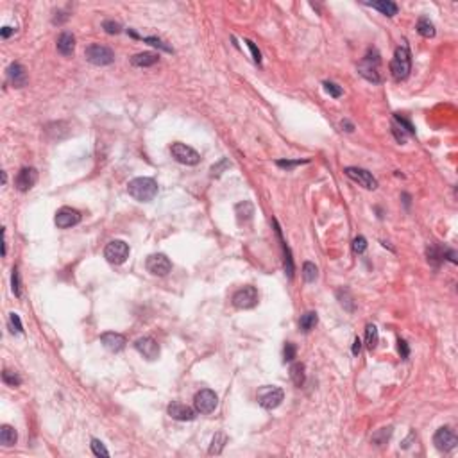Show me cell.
<instances>
[{"label": "cell", "instance_id": "cell-1", "mask_svg": "<svg viewBox=\"0 0 458 458\" xmlns=\"http://www.w3.org/2000/svg\"><path fill=\"white\" fill-rule=\"evenodd\" d=\"M127 193L138 202H151L158 195V183L152 177H136L127 184Z\"/></svg>", "mask_w": 458, "mask_h": 458}, {"label": "cell", "instance_id": "cell-2", "mask_svg": "<svg viewBox=\"0 0 458 458\" xmlns=\"http://www.w3.org/2000/svg\"><path fill=\"white\" fill-rule=\"evenodd\" d=\"M410 70H412V56H410L408 47H397L392 61H390V74L396 81H405L410 75Z\"/></svg>", "mask_w": 458, "mask_h": 458}, {"label": "cell", "instance_id": "cell-3", "mask_svg": "<svg viewBox=\"0 0 458 458\" xmlns=\"http://www.w3.org/2000/svg\"><path fill=\"white\" fill-rule=\"evenodd\" d=\"M380 54L376 52L374 49H369V52L364 56V59H362L360 66H358V70H360V74L364 75L367 81L371 82H380L381 81V75H380Z\"/></svg>", "mask_w": 458, "mask_h": 458}, {"label": "cell", "instance_id": "cell-4", "mask_svg": "<svg viewBox=\"0 0 458 458\" xmlns=\"http://www.w3.org/2000/svg\"><path fill=\"white\" fill-rule=\"evenodd\" d=\"M84 56H86V61H90L91 65L95 66H106L111 65L114 61V52L106 45H90L88 49L84 50Z\"/></svg>", "mask_w": 458, "mask_h": 458}, {"label": "cell", "instance_id": "cell-5", "mask_svg": "<svg viewBox=\"0 0 458 458\" xmlns=\"http://www.w3.org/2000/svg\"><path fill=\"white\" fill-rule=\"evenodd\" d=\"M283 399H285V392H283V389H279V387H270V385H267V387H262V389L258 390V403H260V406H263L265 410L278 408V406L283 403Z\"/></svg>", "mask_w": 458, "mask_h": 458}, {"label": "cell", "instance_id": "cell-6", "mask_svg": "<svg viewBox=\"0 0 458 458\" xmlns=\"http://www.w3.org/2000/svg\"><path fill=\"white\" fill-rule=\"evenodd\" d=\"M170 152H172V156H174V160L179 161V163H183V165H188V167H193V165H197L200 161L199 152H197L195 149L190 147V145H184V143H181V142L172 143Z\"/></svg>", "mask_w": 458, "mask_h": 458}, {"label": "cell", "instance_id": "cell-7", "mask_svg": "<svg viewBox=\"0 0 458 458\" xmlns=\"http://www.w3.org/2000/svg\"><path fill=\"white\" fill-rule=\"evenodd\" d=\"M104 258L113 265H122L129 258V246L124 240H113L109 242L104 249Z\"/></svg>", "mask_w": 458, "mask_h": 458}, {"label": "cell", "instance_id": "cell-8", "mask_svg": "<svg viewBox=\"0 0 458 458\" xmlns=\"http://www.w3.org/2000/svg\"><path fill=\"white\" fill-rule=\"evenodd\" d=\"M193 405H195V410L199 413H211L213 410L217 408L218 397L213 390L202 389L195 394V397H193Z\"/></svg>", "mask_w": 458, "mask_h": 458}, {"label": "cell", "instance_id": "cell-9", "mask_svg": "<svg viewBox=\"0 0 458 458\" xmlns=\"http://www.w3.org/2000/svg\"><path fill=\"white\" fill-rule=\"evenodd\" d=\"M233 304L238 310H251L258 304V290L254 286H244L235 292Z\"/></svg>", "mask_w": 458, "mask_h": 458}, {"label": "cell", "instance_id": "cell-10", "mask_svg": "<svg viewBox=\"0 0 458 458\" xmlns=\"http://www.w3.org/2000/svg\"><path fill=\"white\" fill-rule=\"evenodd\" d=\"M343 172H346V176H348L349 179H353L355 183H358L360 186H364L365 190H376L378 188L376 177L372 176L369 170H365V168L348 167Z\"/></svg>", "mask_w": 458, "mask_h": 458}, {"label": "cell", "instance_id": "cell-11", "mask_svg": "<svg viewBox=\"0 0 458 458\" xmlns=\"http://www.w3.org/2000/svg\"><path fill=\"white\" fill-rule=\"evenodd\" d=\"M433 444H435V447H437L438 451H444V453H447V451H451V449H454V447H456L458 438H456V435H454L453 429L447 428V426H444V428H438L437 431H435Z\"/></svg>", "mask_w": 458, "mask_h": 458}, {"label": "cell", "instance_id": "cell-12", "mask_svg": "<svg viewBox=\"0 0 458 458\" xmlns=\"http://www.w3.org/2000/svg\"><path fill=\"white\" fill-rule=\"evenodd\" d=\"M147 270L154 276H167L172 270V263L165 254H151L147 258Z\"/></svg>", "mask_w": 458, "mask_h": 458}, {"label": "cell", "instance_id": "cell-13", "mask_svg": "<svg viewBox=\"0 0 458 458\" xmlns=\"http://www.w3.org/2000/svg\"><path fill=\"white\" fill-rule=\"evenodd\" d=\"M54 222H56L57 227L68 229V227H72V225H77L79 222H81V213H79L77 209L65 206V208H61L59 211L56 213Z\"/></svg>", "mask_w": 458, "mask_h": 458}, {"label": "cell", "instance_id": "cell-14", "mask_svg": "<svg viewBox=\"0 0 458 458\" xmlns=\"http://www.w3.org/2000/svg\"><path fill=\"white\" fill-rule=\"evenodd\" d=\"M135 348H136V351H138L143 358H147V360H156V358L160 356V346H158V342H156L154 338H151V336H142V338H138L135 342Z\"/></svg>", "mask_w": 458, "mask_h": 458}, {"label": "cell", "instance_id": "cell-15", "mask_svg": "<svg viewBox=\"0 0 458 458\" xmlns=\"http://www.w3.org/2000/svg\"><path fill=\"white\" fill-rule=\"evenodd\" d=\"M36 181H38V170L36 168L24 167L20 172H18L17 179H15V184H17V188L20 190V192H29V190L36 184Z\"/></svg>", "mask_w": 458, "mask_h": 458}, {"label": "cell", "instance_id": "cell-16", "mask_svg": "<svg viewBox=\"0 0 458 458\" xmlns=\"http://www.w3.org/2000/svg\"><path fill=\"white\" fill-rule=\"evenodd\" d=\"M167 412L176 421H193L197 410H193L188 405H183V403H172V405H168Z\"/></svg>", "mask_w": 458, "mask_h": 458}, {"label": "cell", "instance_id": "cell-17", "mask_svg": "<svg viewBox=\"0 0 458 458\" xmlns=\"http://www.w3.org/2000/svg\"><path fill=\"white\" fill-rule=\"evenodd\" d=\"M100 342H102V346L107 349V351L111 353H120L124 348H126V336L120 335V333H104L102 336H100Z\"/></svg>", "mask_w": 458, "mask_h": 458}, {"label": "cell", "instance_id": "cell-18", "mask_svg": "<svg viewBox=\"0 0 458 458\" xmlns=\"http://www.w3.org/2000/svg\"><path fill=\"white\" fill-rule=\"evenodd\" d=\"M8 79L15 88H24L27 86V72L20 63H11L8 68Z\"/></svg>", "mask_w": 458, "mask_h": 458}, {"label": "cell", "instance_id": "cell-19", "mask_svg": "<svg viewBox=\"0 0 458 458\" xmlns=\"http://www.w3.org/2000/svg\"><path fill=\"white\" fill-rule=\"evenodd\" d=\"M75 49V36L68 31L59 34L57 38V52L63 54V56H72Z\"/></svg>", "mask_w": 458, "mask_h": 458}, {"label": "cell", "instance_id": "cell-20", "mask_svg": "<svg viewBox=\"0 0 458 458\" xmlns=\"http://www.w3.org/2000/svg\"><path fill=\"white\" fill-rule=\"evenodd\" d=\"M158 61H160V56L154 52H140L131 57V65L140 66V68H147V66L156 65Z\"/></svg>", "mask_w": 458, "mask_h": 458}, {"label": "cell", "instance_id": "cell-21", "mask_svg": "<svg viewBox=\"0 0 458 458\" xmlns=\"http://www.w3.org/2000/svg\"><path fill=\"white\" fill-rule=\"evenodd\" d=\"M274 225H276V233H278L279 240H281V231H279V225L278 222L274 220ZM281 247H283V265H285V274L288 276V279L294 278V260H292V254H290V249L286 247V244L281 240Z\"/></svg>", "mask_w": 458, "mask_h": 458}, {"label": "cell", "instance_id": "cell-22", "mask_svg": "<svg viewBox=\"0 0 458 458\" xmlns=\"http://www.w3.org/2000/svg\"><path fill=\"white\" fill-rule=\"evenodd\" d=\"M367 6L378 9L381 15H387V17H394V15H397V11H399L397 4H396V2H392V0H378V2H367Z\"/></svg>", "mask_w": 458, "mask_h": 458}, {"label": "cell", "instance_id": "cell-23", "mask_svg": "<svg viewBox=\"0 0 458 458\" xmlns=\"http://www.w3.org/2000/svg\"><path fill=\"white\" fill-rule=\"evenodd\" d=\"M17 438H18L17 429L13 428V426L4 424L0 428V444H2V446H6V447L15 446V444H17Z\"/></svg>", "mask_w": 458, "mask_h": 458}, {"label": "cell", "instance_id": "cell-24", "mask_svg": "<svg viewBox=\"0 0 458 458\" xmlns=\"http://www.w3.org/2000/svg\"><path fill=\"white\" fill-rule=\"evenodd\" d=\"M290 380L292 383L295 385V387H303L304 381H306V372H304V365L301 364V362H295V364H292L290 367Z\"/></svg>", "mask_w": 458, "mask_h": 458}, {"label": "cell", "instance_id": "cell-25", "mask_svg": "<svg viewBox=\"0 0 458 458\" xmlns=\"http://www.w3.org/2000/svg\"><path fill=\"white\" fill-rule=\"evenodd\" d=\"M319 322V317L315 311H306L304 315H301V320H299V327L303 333H310L315 326Z\"/></svg>", "mask_w": 458, "mask_h": 458}, {"label": "cell", "instance_id": "cell-26", "mask_svg": "<svg viewBox=\"0 0 458 458\" xmlns=\"http://www.w3.org/2000/svg\"><path fill=\"white\" fill-rule=\"evenodd\" d=\"M444 254H446V249H442V247L437 246V244H431V246L428 247V262L433 267H438L444 260H446Z\"/></svg>", "mask_w": 458, "mask_h": 458}, {"label": "cell", "instance_id": "cell-27", "mask_svg": "<svg viewBox=\"0 0 458 458\" xmlns=\"http://www.w3.org/2000/svg\"><path fill=\"white\" fill-rule=\"evenodd\" d=\"M417 33L421 34L422 38H433L435 36V25L431 24V22L428 20V18H419V22H417Z\"/></svg>", "mask_w": 458, "mask_h": 458}, {"label": "cell", "instance_id": "cell-28", "mask_svg": "<svg viewBox=\"0 0 458 458\" xmlns=\"http://www.w3.org/2000/svg\"><path fill=\"white\" fill-rule=\"evenodd\" d=\"M390 435H392V428H390V426H389V428H381V429H378L376 433L372 435L371 442L374 444V446L381 447V446H385V444L389 442Z\"/></svg>", "mask_w": 458, "mask_h": 458}, {"label": "cell", "instance_id": "cell-29", "mask_svg": "<svg viewBox=\"0 0 458 458\" xmlns=\"http://www.w3.org/2000/svg\"><path fill=\"white\" fill-rule=\"evenodd\" d=\"M237 215H238V220L240 222H242V218H244V222L251 220V217L254 215V208L249 200H244V202L237 204Z\"/></svg>", "mask_w": 458, "mask_h": 458}, {"label": "cell", "instance_id": "cell-30", "mask_svg": "<svg viewBox=\"0 0 458 458\" xmlns=\"http://www.w3.org/2000/svg\"><path fill=\"white\" fill-rule=\"evenodd\" d=\"M225 444H227L225 433H222V431L215 433V437H213V440H211V446H209V454H220Z\"/></svg>", "mask_w": 458, "mask_h": 458}, {"label": "cell", "instance_id": "cell-31", "mask_svg": "<svg viewBox=\"0 0 458 458\" xmlns=\"http://www.w3.org/2000/svg\"><path fill=\"white\" fill-rule=\"evenodd\" d=\"M378 340H380V335H378V327L374 326V324H369L367 327H365V343H367V348L371 349H376L378 346Z\"/></svg>", "mask_w": 458, "mask_h": 458}, {"label": "cell", "instance_id": "cell-32", "mask_svg": "<svg viewBox=\"0 0 458 458\" xmlns=\"http://www.w3.org/2000/svg\"><path fill=\"white\" fill-rule=\"evenodd\" d=\"M319 278V269L313 265L311 262H306L303 265V279L306 283H313L315 279Z\"/></svg>", "mask_w": 458, "mask_h": 458}, {"label": "cell", "instance_id": "cell-33", "mask_svg": "<svg viewBox=\"0 0 458 458\" xmlns=\"http://www.w3.org/2000/svg\"><path fill=\"white\" fill-rule=\"evenodd\" d=\"M2 381H4L6 385H9V387H20L22 385V378L18 376V372L8 371V369L2 372Z\"/></svg>", "mask_w": 458, "mask_h": 458}, {"label": "cell", "instance_id": "cell-34", "mask_svg": "<svg viewBox=\"0 0 458 458\" xmlns=\"http://www.w3.org/2000/svg\"><path fill=\"white\" fill-rule=\"evenodd\" d=\"M91 451H93L95 456H109V451L104 447V444L100 440H97V438H93L91 440Z\"/></svg>", "mask_w": 458, "mask_h": 458}, {"label": "cell", "instance_id": "cell-35", "mask_svg": "<svg viewBox=\"0 0 458 458\" xmlns=\"http://www.w3.org/2000/svg\"><path fill=\"white\" fill-rule=\"evenodd\" d=\"M365 249H367V240H365V237H356L355 240H353V253L362 254V253H365Z\"/></svg>", "mask_w": 458, "mask_h": 458}, {"label": "cell", "instance_id": "cell-36", "mask_svg": "<svg viewBox=\"0 0 458 458\" xmlns=\"http://www.w3.org/2000/svg\"><path fill=\"white\" fill-rule=\"evenodd\" d=\"M297 355V349L292 342H286L285 343V349H283V360L285 362H292Z\"/></svg>", "mask_w": 458, "mask_h": 458}, {"label": "cell", "instance_id": "cell-37", "mask_svg": "<svg viewBox=\"0 0 458 458\" xmlns=\"http://www.w3.org/2000/svg\"><path fill=\"white\" fill-rule=\"evenodd\" d=\"M102 29L106 31L107 34H119L120 31H122V25H120L119 22H114V20H106L102 24Z\"/></svg>", "mask_w": 458, "mask_h": 458}, {"label": "cell", "instance_id": "cell-38", "mask_svg": "<svg viewBox=\"0 0 458 458\" xmlns=\"http://www.w3.org/2000/svg\"><path fill=\"white\" fill-rule=\"evenodd\" d=\"M9 326H11L13 333H22L24 331V326H22V320L17 313H11L9 315Z\"/></svg>", "mask_w": 458, "mask_h": 458}, {"label": "cell", "instance_id": "cell-39", "mask_svg": "<svg viewBox=\"0 0 458 458\" xmlns=\"http://www.w3.org/2000/svg\"><path fill=\"white\" fill-rule=\"evenodd\" d=\"M324 90H326L327 93L331 95L333 98H338L340 95H342V88H340V86H336L335 82L326 81V82H324Z\"/></svg>", "mask_w": 458, "mask_h": 458}, {"label": "cell", "instance_id": "cell-40", "mask_svg": "<svg viewBox=\"0 0 458 458\" xmlns=\"http://www.w3.org/2000/svg\"><path fill=\"white\" fill-rule=\"evenodd\" d=\"M308 161H310V160H294V161H292V160H279V161H276V165L288 170V168H294V167H297V165L308 163Z\"/></svg>", "mask_w": 458, "mask_h": 458}, {"label": "cell", "instance_id": "cell-41", "mask_svg": "<svg viewBox=\"0 0 458 458\" xmlns=\"http://www.w3.org/2000/svg\"><path fill=\"white\" fill-rule=\"evenodd\" d=\"M143 41H147L149 45H152V47H160V49H161V50H165V52H172L170 47L165 45V43L160 40V38H143Z\"/></svg>", "mask_w": 458, "mask_h": 458}, {"label": "cell", "instance_id": "cell-42", "mask_svg": "<svg viewBox=\"0 0 458 458\" xmlns=\"http://www.w3.org/2000/svg\"><path fill=\"white\" fill-rule=\"evenodd\" d=\"M13 294L17 295V297H20V278H18V269H13Z\"/></svg>", "mask_w": 458, "mask_h": 458}, {"label": "cell", "instance_id": "cell-43", "mask_svg": "<svg viewBox=\"0 0 458 458\" xmlns=\"http://www.w3.org/2000/svg\"><path fill=\"white\" fill-rule=\"evenodd\" d=\"M246 43H247V47H249V49H251V52H253V59H254V63H258V65H262V52H260V50H258V47L254 45V43H253V41H251V40H247Z\"/></svg>", "mask_w": 458, "mask_h": 458}, {"label": "cell", "instance_id": "cell-44", "mask_svg": "<svg viewBox=\"0 0 458 458\" xmlns=\"http://www.w3.org/2000/svg\"><path fill=\"white\" fill-rule=\"evenodd\" d=\"M392 133H394V136H396V140L399 143H405V140H406V135H405V131H403V127L401 126H397L396 122L392 124Z\"/></svg>", "mask_w": 458, "mask_h": 458}, {"label": "cell", "instance_id": "cell-45", "mask_svg": "<svg viewBox=\"0 0 458 458\" xmlns=\"http://www.w3.org/2000/svg\"><path fill=\"white\" fill-rule=\"evenodd\" d=\"M399 346H397V349H399V355H401V358H408V355H410V349H408V343L405 342V340H399Z\"/></svg>", "mask_w": 458, "mask_h": 458}, {"label": "cell", "instance_id": "cell-46", "mask_svg": "<svg viewBox=\"0 0 458 458\" xmlns=\"http://www.w3.org/2000/svg\"><path fill=\"white\" fill-rule=\"evenodd\" d=\"M222 167H229V161L227 160H222L218 165H213V167H211V176H220Z\"/></svg>", "mask_w": 458, "mask_h": 458}, {"label": "cell", "instance_id": "cell-47", "mask_svg": "<svg viewBox=\"0 0 458 458\" xmlns=\"http://www.w3.org/2000/svg\"><path fill=\"white\" fill-rule=\"evenodd\" d=\"M360 351H362V340L356 336L355 338V342H353V355H360Z\"/></svg>", "mask_w": 458, "mask_h": 458}, {"label": "cell", "instance_id": "cell-48", "mask_svg": "<svg viewBox=\"0 0 458 458\" xmlns=\"http://www.w3.org/2000/svg\"><path fill=\"white\" fill-rule=\"evenodd\" d=\"M13 33H15V29H11V27H2V31H0V34H2V38H9Z\"/></svg>", "mask_w": 458, "mask_h": 458}, {"label": "cell", "instance_id": "cell-49", "mask_svg": "<svg viewBox=\"0 0 458 458\" xmlns=\"http://www.w3.org/2000/svg\"><path fill=\"white\" fill-rule=\"evenodd\" d=\"M340 126L346 127V131H349V133H351L353 129H355V126H353V124L349 122V120H342V124H340Z\"/></svg>", "mask_w": 458, "mask_h": 458}]
</instances>
